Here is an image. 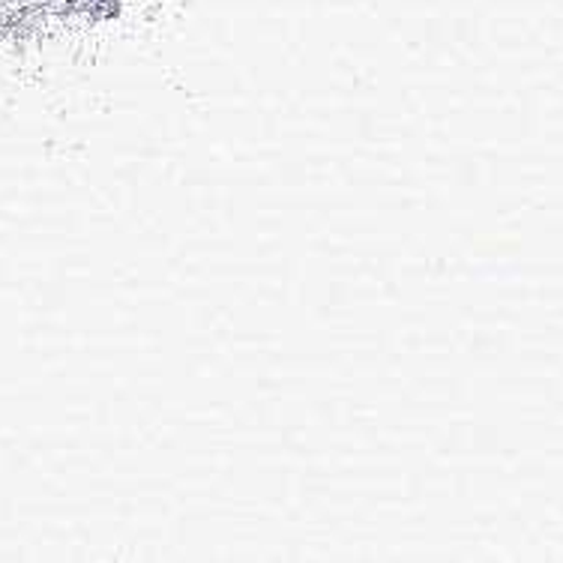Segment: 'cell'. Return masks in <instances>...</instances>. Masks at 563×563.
Segmentation results:
<instances>
[{
  "instance_id": "cell-1",
  "label": "cell",
  "mask_w": 563,
  "mask_h": 563,
  "mask_svg": "<svg viewBox=\"0 0 563 563\" xmlns=\"http://www.w3.org/2000/svg\"><path fill=\"white\" fill-rule=\"evenodd\" d=\"M90 0H33V10H52V12H73L78 7H87Z\"/></svg>"
}]
</instances>
